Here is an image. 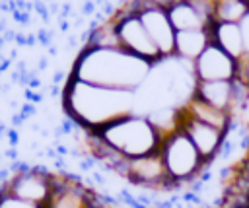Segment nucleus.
<instances>
[{
    "instance_id": "nucleus-5",
    "label": "nucleus",
    "mask_w": 249,
    "mask_h": 208,
    "mask_svg": "<svg viewBox=\"0 0 249 208\" xmlns=\"http://www.w3.org/2000/svg\"><path fill=\"white\" fill-rule=\"evenodd\" d=\"M123 10L140 16V21L144 23L148 35L156 43V47H158L160 54L163 56V60L175 56V37H177V31H175V27H173L165 8L156 6L152 0H132Z\"/></svg>"
},
{
    "instance_id": "nucleus-22",
    "label": "nucleus",
    "mask_w": 249,
    "mask_h": 208,
    "mask_svg": "<svg viewBox=\"0 0 249 208\" xmlns=\"http://www.w3.org/2000/svg\"><path fill=\"white\" fill-rule=\"evenodd\" d=\"M47 66H49V58L47 56H41L39 58V64H37V70H45Z\"/></svg>"
},
{
    "instance_id": "nucleus-26",
    "label": "nucleus",
    "mask_w": 249,
    "mask_h": 208,
    "mask_svg": "<svg viewBox=\"0 0 249 208\" xmlns=\"http://www.w3.org/2000/svg\"><path fill=\"white\" fill-rule=\"evenodd\" d=\"M4 47H6V39H4V37H2V35H0V51H2V49H4Z\"/></svg>"
},
{
    "instance_id": "nucleus-16",
    "label": "nucleus",
    "mask_w": 249,
    "mask_h": 208,
    "mask_svg": "<svg viewBox=\"0 0 249 208\" xmlns=\"http://www.w3.org/2000/svg\"><path fill=\"white\" fill-rule=\"evenodd\" d=\"M10 16H12V19H14V21H18V23H21V25H27V23L31 21V12H27V10L14 8Z\"/></svg>"
},
{
    "instance_id": "nucleus-15",
    "label": "nucleus",
    "mask_w": 249,
    "mask_h": 208,
    "mask_svg": "<svg viewBox=\"0 0 249 208\" xmlns=\"http://www.w3.org/2000/svg\"><path fill=\"white\" fill-rule=\"evenodd\" d=\"M0 208H45V206H39V204L18 198V196L10 194L2 185V189H0Z\"/></svg>"
},
{
    "instance_id": "nucleus-19",
    "label": "nucleus",
    "mask_w": 249,
    "mask_h": 208,
    "mask_svg": "<svg viewBox=\"0 0 249 208\" xmlns=\"http://www.w3.org/2000/svg\"><path fill=\"white\" fill-rule=\"evenodd\" d=\"M82 12H84V16H93V14H97V4L91 0H86L82 6Z\"/></svg>"
},
{
    "instance_id": "nucleus-23",
    "label": "nucleus",
    "mask_w": 249,
    "mask_h": 208,
    "mask_svg": "<svg viewBox=\"0 0 249 208\" xmlns=\"http://www.w3.org/2000/svg\"><path fill=\"white\" fill-rule=\"evenodd\" d=\"M62 80H64V72L56 70V72H54V80H53V82H54V86H58V84H60Z\"/></svg>"
},
{
    "instance_id": "nucleus-17",
    "label": "nucleus",
    "mask_w": 249,
    "mask_h": 208,
    "mask_svg": "<svg viewBox=\"0 0 249 208\" xmlns=\"http://www.w3.org/2000/svg\"><path fill=\"white\" fill-rule=\"evenodd\" d=\"M53 37H54V31L53 29H37V41H39V45H43V47H51L53 45Z\"/></svg>"
},
{
    "instance_id": "nucleus-12",
    "label": "nucleus",
    "mask_w": 249,
    "mask_h": 208,
    "mask_svg": "<svg viewBox=\"0 0 249 208\" xmlns=\"http://www.w3.org/2000/svg\"><path fill=\"white\" fill-rule=\"evenodd\" d=\"M210 37H212V43L214 45H218L222 51H226L235 60H239L247 52L245 31H243V25L241 23L214 21L210 25Z\"/></svg>"
},
{
    "instance_id": "nucleus-2",
    "label": "nucleus",
    "mask_w": 249,
    "mask_h": 208,
    "mask_svg": "<svg viewBox=\"0 0 249 208\" xmlns=\"http://www.w3.org/2000/svg\"><path fill=\"white\" fill-rule=\"evenodd\" d=\"M62 109L80 128L97 132L134 113V93L91 86L70 76L62 89Z\"/></svg>"
},
{
    "instance_id": "nucleus-21",
    "label": "nucleus",
    "mask_w": 249,
    "mask_h": 208,
    "mask_svg": "<svg viewBox=\"0 0 249 208\" xmlns=\"http://www.w3.org/2000/svg\"><path fill=\"white\" fill-rule=\"evenodd\" d=\"M16 43H18L19 47H27V35L18 33V35H16Z\"/></svg>"
},
{
    "instance_id": "nucleus-20",
    "label": "nucleus",
    "mask_w": 249,
    "mask_h": 208,
    "mask_svg": "<svg viewBox=\"0 0 249 208\" xmlns=\"http://www.w3.org/2000/svg\"><path fill=\"white\" fill-rule=\"evenodd\" d=\"M6 136H8V142H10V148H16L18 142H19V132H18L16 128H10Z\"/></svg>"
},
{
    "instance_id": "nucleus-6",
    "label": "nucleus",
    "mask_w": 249,
    "mask_h": 208,
    "mask_svg": "<svg viewBox=\"0 0 249 208\" xmlns=\"http://www.w3.org/2000/svg\"><path fill=\"white\" fill-rule=\"evenodd\" d=\"M111 19H115L117 37H119V43H121L123 51H126V52H130V54H134V56L154 64V66L163 62V56L160 54L156 43L148 35V31H146L144 23L140 21L138 14L121 10Z\"/></svg>"
},
{
    "instance_id": "nucleus-3",
    "label": "nucleus",
    "mask_w": 249,
    "mask_h": 208,
    "mask_svg": "<svg viewBox=\"0 0 249 208\" xmlns=\"http://www.w3.org/2000/svg\"><path fill=\"white\" fill-rule=\"evenodd\" d=\"M91 134H95L105 146H109L124 159H136L160 152L163 140V134L152 122V119L148 115H138V113L121 117L115 122Z\"/></svg>"
},
{
    "instance_id": "nucleus-13",
    "label": "nucleus",
    "mask_w": 249,
    "mask_h": 208,
    "mask_svg": "<svg viewBox=\"0 0 249 208\" xmlns=\"http://www.w3.org/2000/svg\"><path fill=\"white\" fill-rule=\"evenodd\" d=\"M212 43L210 27L208 29H193V31H177L175 37V58L183 62H195L206 47Z\"/></svg>"
},
{
    "instance_id": "nucleus-11",
    "label": "nucleus",
    "mask_w": 249,
    "mask_h": 208,
    "mask_svg": "<svg viewBox=\"0 0 249 208\" xmlns=\"http://www.w3.org/2000/svg\"><path fill=\"white\" fill-rule=\"evenodd\" d=\"M95 194L70 175H54V191L47 208H93Z\"/></svg>"
},
{
    "instance_id": "nucleus-24",
    "label": "nucleus",
    "mask_w": 249,
    "mask_h": 208,
    "mask_svg": "<svg viewBox=\"0 0 249 208\" xmlns=\"http://www.w3.org/2000/svg\"><path fill=\"white\" fill-rule=\"evenodd\" d=\"M58 27H60V31H68V27H70L68 19H60V21H58Z\"/></svg>"
},
{
    "instance_id": "nucleus-7",
    "label": "nucleus",
    "mask_w": 249,
    "mask_h": 208,
    "mask_svg": "<svg viewBox=\"0 0 249 208\" xmlns=\"http://www.w3.org/2000/svg\"><path fill=\"white\" fill-rule=\"evenodd\" d=\"M121 175L130 185L144 191H167L175 187L167 175V169L160 152H154L136 159H126Z\"/></svg>"
},
{
    "instance_id": "nucleus-1",
    "label": "nucleus",
    "mask_w": 249,
    "mask_h": 208,
    "mask_svg": "<svg viewBox=\"0 0 249 208\" xmlns=\"http://www.w3.org/2000/svg\"><path fill=\"white\" fill-rule=\"evenodd\" d=\"M154 64L123 51L84 47L72 66V78L109 89L136 93L150 78Z\"/></svg>"
},
{
    "instance_id": "nucleus-4",
    "label": "nucleus",
    "mask_w": 249,
    "mask_h": 208,
    "mask_svg": "<svg viewBox=\"0 0 249 208\" xmlns=\"http://www.w3.org/2000/svg\"><path fill=\"white\" fill-rule=\"evenodd\" d=\"M160 154L165 163L167 175L175 187L195 181L208 167L198 150L195 148V144L181 128H175L163 136Z\"/></svg>"
},
{
    "instance_id": "nucleus-9",
    "label": "nucleus",
    "mask_w": 249,
    "mask_h": 208,
    "mask_svg": "<svg viewBox=\"0 0 249 208\" xmlns=\"http://www.w3.org/2000/svg\"><path fill=\"white\" fill-rule=\"evenodd\" d=\"M179 128L189 136V140L195 144V148L198 150V154L202 156V159L208 163H212L216 157L222 156L224 146H226V134L224 130L210 126L206 122H200L193 117H189L181 107H179Z\"/></svg>"
},
{
    "instance_id": "nucleus-14",
    "label": "nucleus",
    "mask_w": 249,
    "mask_h": 208,
    "mask_svg": "<svg viewBox=\"0 0 249 208\" xmlns=\"http://www.w3.org/2000/svg\"><path fill=\"white\" fill-rule=\"evenodd\" d=\"M181 109H183L189 117H193V119H196V121H200V122H206V124H210V126H216V128H220V130H224V132H228V130L231 128V122H233L230 113L220 111V109H216V107H212V105H208V103L196 99L195 95H193L189 101H185V103L181 105Z\"/></svg>"
},
{
    "instance_id": "nucleus-28",
    "label": "nucleus",
    "mask_w": 249,
    "mask_h": 208,
    "mask_svg": "<svg viewBox=\"0 0 249 208\" xmlns=\"http://www.w3.org/2000/svg\"><path fill=\"white\" fill-rule=\"evenodd\" d=\"M93 208H101V206H99V204H95V206H93Z\"/></svg>"
},
{
    "instance_id": "nucleus-25",
    "label": "nucleus",
    "mask_w": 249,
    "mask_h": 208,
    "mask_svg": "<svg viewBox=\"0 0 249 208\" xmlns=\"http://www.w3.org/2000/svg\"><path fill=\"white\" fill-rule=\"evenodd\" d=\"M224 208H247V202H235V204H230V206H224Z\"/></svg>"
},
{
    "instance_id": "nucleus-8",
    "label": "nucleus",
    "mask_w": 249,
    "mask_h": 208,
    "mask_svg": "<svg viewBox=\"0 0 249 208\" xmlns=\"http://www.w3.org/2000/svg\"><path fill=\"white\" fill-rule=\"evenodd\" d=\"M4 189L21 200L47 208L54 191V175L49 173L45 167H29L25 171L12 173Z\"/></svg>"
},
{
    "instance_id": "nucleus-10",
    "label": "nucleus",
    "mask_w": 249,
    "mask_h": 208,
    "mask_svg": "<svg viewBox=\"0 0 249 208\" xmlns=\"http://www.w3.org/2000/svg\"><path fill=\"white\" fill-rule=\"evenodd\" d=\"M193 74L196 82H231L237 78V60L210 43L193 62Z\"/></svg>"
},
{
    "instance_id": "nucleus-29",
    "label": "nucleus",
    "mask_w": 249,
    "mask_h": 208,
    "mask_svg": "<svg viewBox=\"0 0 249 208\" xmlns=\"http://www.w3.org/2000/svg\"><path fill=\"white\" fill-rule=\"evenodd\" d=\"M247 208H249V198H247Z\"/></svg>"
},
{
    "instance_id": "nucleus-27",
    "label": "nucleus",
    "mask_w": 249,
    "mask_h": 208,
    "mask_svg": "<svg viewBox=\"0 0 249 208\" xmlns=\"http://www.w3.org/2000/svg\"><path fill=\"white\" fill-rule=\"evenodd\" d=\"M91 2H95V4H103L105 0H91Z\"/></svg>"
},
{
    "instance_id": "nucleus-18",
    "label": "nucleus",
    "mask_w": 249,
    "mask_h": 208,
    "mask_svg": "<svg viewBox=\"0 0 249 208\" xmlns=\"http://www.w3.org/2000/svg\"><path fill=\"white\" fill-rule=\"evenodd\" d=\"M19 113H21V117L27 121L29 117H33V115L37 113V107H35V103H29V101H27V103H23V105L19 107Z\"/></svg>"
}]
</instances>
